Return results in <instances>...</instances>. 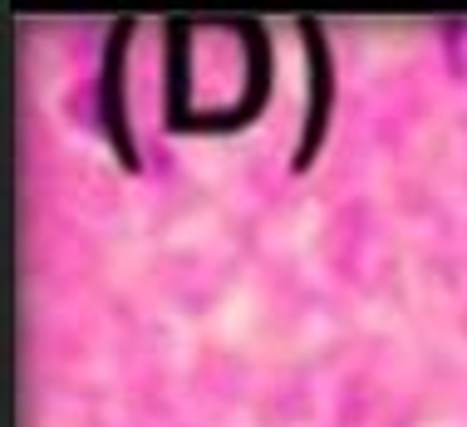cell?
Listing matches in <instances>:
<instances>
[{
  "label": "cell",
  "mask_w": 467,
  "mask_h": 427,
  "mask_svg": "<svg viewBox=\"0 0 467 427\" xmlns=\"http://www.w3.org/2000/svg\"><path fill=\"white\" fill-rule=\"evenodd\" d=\"M300 35L310 40V118H306V137H300V147H296V168L315 153V143H320L325 104H330V59H325L320 25H315V20H300Z\"/></svg>",
  "instance_id": "obj_1"
},
{
  "label": "cell",
  "mask_w": 467,
  "mask_h": 427,
  "mask_svg": "<svg viewBox=\"0 0 467 427\" xmlns=\"http://www.w3.org/2000/svg\"><path fill=\"white\" fill-rule=\"evenodd\" d=\"M129 30H133V20H113V30H109L104 69H99V104H104V123H109L113 143H119V153L133 162V143H129V133H123V94H119V45Z\"/></svg>",
  "instance_id": "obj_2"
}]
</instances>
